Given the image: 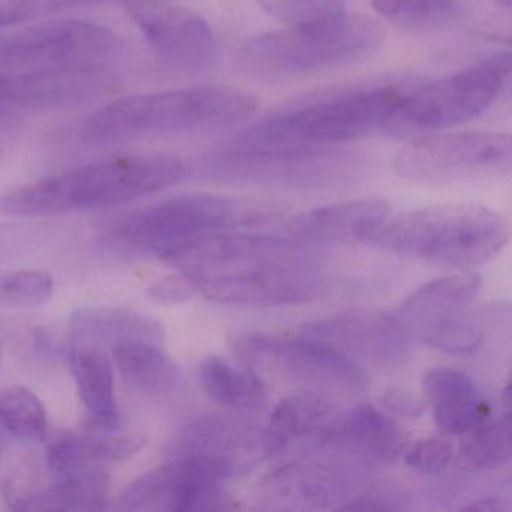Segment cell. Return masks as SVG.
I'll list each match as a JSON object with an SVG mask.
<instances>
[{
	"label": "cell",
	"instance_id": "74e56055",
	"mask_svg": "<svg viewBox=\"0 0 512 512\" xmlns=\"http://www.w3.org/2000/svg\"><path fill=\"white\" fill-rule=\"evenodd\" d=\"M193 281L184 274L170 275L152 284L149 295L161 304H181L196 295Z\"/></svg>",
	"mask_w": 512,
	"mask_h": 512
},
{
	"label": "cell",
	"instance_id": "e0dca14e",
	"mask_svg": "<svg viewBox=\"0 0 512 512\" xmlns=\"http://www.w3.org/2000/svg\"><path fill=\"white\" fill-rule=\"evenodd\" d=\"M481 289V278L475 274L437 278L419 287L401 305L395 316L410 337L425 344L455 323L466 319V310Z\"/></svg>",
	"mask_w": 512,
	"mask_h": 512
},
{
	"label": "cell",
	"instance_id": "4dcf8cb0",
	"mask_svg": "<svg viewBox=\"0 0 512 512\" xmlns=\"http://www.w3.org/2000/svg\"><path fill=\"white\" fill-rule=\"evenodd\" d=\"M0 424L11 436L41 442L49 433V418L40 398L25 386L0 391Z\"/></svg>",
	"mask_w": 512,
	"mask_h": 512
},
{
	"label": "cell",
	"instance_id": "d4e9b609",
	"mask_svg": "<svg viewBox=\"0 0 512 512\" xmlns=\"http://www.w3.org/2000/svg\"><path fill=\"white\" fill-rule=\"evenodd\" d=\"M70 368L82 403L103 430H115L119 421L112 364L103 350L94 346L73 347Z\"/></svg>",
	"mask_w": 512,
	"mask_h": 512
},
{
	"label": "cell",
	"instance_id": "5bb4252c",
	"mask_svg": "<svg viewBox=\"0 0 512 512\" xmlns=\"http://www.w3.org/2000/svg\"><path fill=\"white\" fill-rule=\"evenodd\" d=\"M128 19L158 59L181 73H203L217 61V40L205 19L169 0H125Z\"/></svg>",
	"mask_w": 512,
	"mask_h": 512
},
{
	"label": "cell",
	"instance_id": "7c38bea8",
	"mask_svg": "<svg viewBox=\"0 0 512 512\" xmlns=\"http://www.w3.org/2000/svg\"><path fill=\"white\" fill-rule=\"evenodd\" d=\"M508 76V53L490 56L479 64L409 91L395 124L445 130L472 121L494 103Z\"/></svg>",
	"mask_w": 512,
	"mask_h": 512
},
{
	"label": "cell",
	"instance_id": "7a4b0ae2",
	"mask_svg": "<svg viewBox=\"0 0 512 512\" xmlns=\"http://www.w3.org/2000/svg\"><path fill=\"white\" fill-rule=\"evenodd\" d=\"M190 173L181 157L121 155L38 179L0 197V214L50 217L119 205L172 187Z\"/></svg>",
	"mask_w": 512,
	"mask_h": 512
},
{
	"label": "cell",
	"instance_id": "484cf974",
	"mask_svg": "<svg viewBox=\"0 0 512 512\" xmlns=\"http://www.w3.org/2000/svg\"><path fill=\"white\" fill-rule=\"evenodd\" d=\"M113 358L125 383L134 391L161 395L181 385V371L160 343L125 341L113 346Z\"/></svg>",
	"mask_w": 512,
	"mask_h": 512
},
{
	"label": "cell",
	"instance_id": "ffe728a7",
	"mask_svg": "<svg viewBox=\"0 0 512 512\" xmlns=\"http://www.w3.org/2000/svg\"><path fill=\"white\" fill-rule=\"evenodd\" d=\"M389 211L391 208L383 200L335 203L296 215L284 229L287 236L307 245L362 242L388 218Z\"/></svg>",
	"mask_w": 512,
	"mask_h": 512
},
{
	"label": "cell",
	"instance_id": "52a82bcc",
	"mask_svg": "<svg viewBox=\"0 0 512 512\" xmlns=\"http://www.w3.org/2000/svg\"><path fill=\"white\" fill-rule=\"evenodd\" d=\"M364 160L334 146L248 148L227 145L202 161L212 181L260 187L322 190L356 178Z\"/></svg>",
	"mask_w": 512,
	"mask_h": 512
},
{
	"label": "cell",
	"instance_id": "9c48e42d",
	"mask_svg": "<svg viewBox=\"0 0 512 512\" xmlns=\"http://www.w3.org/2000/svg\"><path fill=\"white\" fill-rule=\"evenodd\" d=\"M121 52L119 35L85 20H52L0 35V67L11 70L104 68Z\"/></svg>",
	"mask_w": 512,
	"mask_h": 512
},
{
	"label": "cell",
	"instance_id": "e575fe53",
	"mask_svg": "<svg viewBox=\"0 0 512 512\" xmlns=\"http://www.w3.org/2000/svg\"><path fill=\"white\" fill-rule=\"evenodd\" d=\"M454 448L442 437H427L410 445L404 452V461L421 475H436L451 464Z\"/></svg>",
	"mask_w": 512,
	"mask_h": 512
},
{
	"label": "cell",
	"instance_id": "44dd1931",
	"mask_svg": "<svg viewBox=\"0 0 512 512\" xmlns=\"http://www.w3.org/2000/svg\"><path fill=\"white\" fill-rule=\"evenodd\" d=\"M269 499L292 508H335L350 497L349 482L335 467L310 461L287 463L262 482Z\"/></svg>",
	"mask_w": 512,
	"mask_h": 512
},
{
	"label": "cell",
	"instance_id": "4316f807",
	"mask_svg": "<svg viewBox=\"0 0 512 512\" xmlns=\"http://www.w3.org/2000/svg\"><path fill=\"white\" fill-rule=\"evenodd\" d=\"M199 370L206 394L217 403L244 412L265 406L268 391L253 370H238L215 355L203 358Z\"/></svg>",
	"mask_w": 512,
	"mask_h": 512
},
{
	"label": "cell",
	"instance_id": "1f68e13d",
	"mask_svg": "<svg viewBox=\"0 0 512 512\" xmlns=\"http://www.w3.org/2000/svg\"><path fill=\"white\" fill-rule=\"evenodd\" d=\"M4 496L8 505L17 511H100L107 508L104 497L62 484Z\"/></svg>",
	"mask_w": 512,
	"mask_h": 512
},
{
	"label": "cell",
	"instance_id": "83f0119b",
	"mask_svg": "<svg viewBox=\"0 0 512 512\" xmlns=\"http://www.w3.org/2000/svg\"><path fill=\"white\" fill-rule=\"evenodd\" d=\"M337 409L325 395L314 391H301L278 401L271 413V424L284 439L316 434L320 436L329 427Z\"/></svg>",
	"mask_w": 512,
	"mask_h": 512
},
{
	"label": "cell",
	"instance_id": "60d3db41",
	"mask_svg": "<svg viewBox=\"0 0 512 512\" xmlns=\"http://www.w3.org/2000/svg\"><path fill=\"white\" fill-rule=\"evenodd\" d=\"M115 2V0H37V14L52 13V11L68 10V8L83 7V5ZM125 2V0H119Z\"/></svg>",
	"mask_w": 512,
	"mask_h": 512
},
{
	"label": "cell",
	"instance_id": "f1b7e54d",
	"mask_svg": "<svg viewBox=\"0 0 512 512\" xmlns=\"http://www.w3.org/2000/svg\"><path fill=\"white\" fill-rule=\"evenodd\" d=\"M511 457V416L487 421L467 431L458 451V464L467 472L497 469Z\"/></svg>",
	"mask_w": 512,
	"mask_h": 512
},
{
	"label": "cell",
	"instance_id": "f35d334b",
	"mask_svg": "<svg viewBox=\"0 0 512 512\" xmlns=\"http://www.w3.org/2000/svg\"><path fill=\"white\" fill-rule=\"evenodd\" d=\"M37 14V0H0V31Z\"/></svg>",
	"mask_w": 512,
	"mask_h": 512
},
{
	"label": "cell",
	"instance_id": "f546056e",
	"mask_svg": "<svg viewBox=\"0 0 512 512\" xmlns=\"http://www.w3.org/2000/svg\"><path fill=\"white\" fill-rule=\"evenodd\" d=\"M371 7L383 20L407 32L442 28L460 10L457 0H371Z\"/></svg>",
	"mask_w": 512,
	"mask_h": 512
},
{
	"label": "cell",
	"instance_id": "b9f144b4",
	"mask_svg": "<svg viewBox=\"0 0 512 512\" xmlns=\"http://www.w3.org/2000/svg\"><path fill=\"white\" fill-rule=\"evenodd\" d=\"M466 511H496L506 512L511 509V503L508 499L499 496L481 497L473 500L469 505L463 506Z\"/></svg>",
	"mask_w": 512,
	"mask_h": 512
},
{
	"label": "cell",
	"instance_id": "ac0fdd59",
	"mask_svg": "<svg viewBox=\"0 0 512 512\" xmlns=\"http://www.w3.org/2000/svg\"><path fill=\"white\" fill-rule=\"evenodd\" d=\"M319 437L331 451L368 463H388L403 449L400 428L373 404H358L337 413Z\"/></svg>",
	"mask_w": 512,
	"mask_h": 512
},
{
	"label": "cell",
	"instance_id": "8d00e7d4",
	"mask_svg": "<svg viewBox=\"0 0 512 512\" xmlns=\"http://www.w3.org/2000/svg\"><path fill=\"white\" fill-rule=\"evenodd\" d=\"M406 508V496L394 487L371 488L367 493L359 494L356 497H349L340 509L350 511H397Z\"/></svg>",
	"mask_w": 512,
	"mask_h": 512
},
{
	"label": "cell",
	"instance_id": "d590c367",
	"mask_svg": "<svg viewBox=\"0 0 512 512\" xmlns=\"http://www.w3.org/2000/svg\"><path fill=\"white\" fill-rule=\"evenodd\" d=\"M484 343V335L469 320L455 323L451 328L437 335L428 346L449 353V355H472Z\"/></svg>",
	"mask_w": 512,
	"mask_h": 512
},
{
	"label": "cell",
	"instance_id": "277c9868",
	"mask_svg": "<svg viewBox=\"0 0 512 512\" xmlns=\"http://www.w3.org/2000/svg\"><path fill=\"white\" fill-rule=\"evenodd\" d=\"M409 91L367 85L325 92L287 107L233 140V146H334L368 136L397 121Z\"/></svg>",
	"mask_w": 512,
	"mask_h": 512
},
{
	"label": "cell",
	"instance_id": "4fadbf2b",
	"mask_svg": "<svg viewBox=\"0 0 512 512\" xmlns=\"http://www.w3.org/2000/svg\"><path fill=\"white\" fill-rule=\"evenodd\" d=\"M232 478L214 461L173 457L131 482L119 499L122 511L209 512L236 508L223 488Z\"/></svg>",
	"mask_w": 512,
	"mask_h": 512
},
{
	"label": "cell",
	"instance_id": "603a6c76",
	"mask_svg": "<svg viewBox=\"0 0 512 512\" xmlns=\"http://www.w3.org/2000/svg\"><path fill=\"white\" fill-rule=\"evenodd\" d=\"M47 466L56 484L107 499L109 472L91 436L61 433L47 448Z\"/></svg>",
	"mask_w": 512,
	"mask_h": 512
},
{
	"label": "cell",
	"instance_id": "5b68a950",
	"mask_svg": "<svg viewBox=\"0 0 512 512\" xmlns=\"http://www.w3.org/2000/svg\"><path fill=\"white\" fill-rule=\"evenodd\" d=\"M362 242L431 265L472 269L505 247L508 226L485 206H433L386 218Z\"/></svg>",
	"mask_w": 512,
	"mask_h": 512
},
{
	"label": "cell",
	"instance_id": "3957f363",
	"mask_svg": "<svg viewBox=\"0 0 512 512\" xmlns=\"http://www.w3.org/2000/svg\"><path fill=\"white\" fill-rule=\"evenodd\" d=\"M256 107L253 95L221 86L131 95L89 116L82 140L109 145L160 134L224 130L250 118Z\"/></svg>",
	"mask_w": 512,
	"mask_h": 512
},
{
	"label": "cell",
	"instance_id": "8992f818",
	"mask_svg": "<svg viewBox=\"0 0 512 512\" xmlns=\"http://www.w3.org/2000/svg\"><path fill=\"white\" fill-rule=\"evenodd\" d=\"M383 40L385 29L377 20L344 13L328 22L286 26L250 38L236 52L235 64L256 79H287L364 61Z\"/></svg>",
	"mask_w": 512,
	"mask_h": 512
},
{
	"label": "cell",
	"instance_id": "2e32d148",
	"mask_svg": "<svg viewBox=\"0 0 512 512\" xmlns=\"http://www.w3.org/2000/svg\"><path fill=\"white\" fill-rule=\"evenodd\" d=\"M301 335L328 344L344 355L382 367L409 356L412 337L397 316L377 311H347L302 326ZM353 359V358H352Z\"/></svg>",
	"mask_w": 512,
	"mask_h": 512
},
{
	"label": "cell",
	"instance_id": "7bdbcfd3",
	"mask_svg": "<svg viewBox=\"0 0 512 512\" xmlns=\"http://www.w3.org/2000/svg\"><path fill=\"white\" fill-rule=\"evenodd\" d=\"M497 4H499L500 7L509 8V5H511V0H497Z\"/></svg>",
	"mask_w": 512,
	"mask_h": 512
},
{
	"label": "cell",
	"instance_id": "7402d4cb",
	"mask_svg": "<svg viewBox=\"0 0 512 512\" xmlns=\"http://www.w3.org/2000/svg\"><path fill=\"white\" fill-rule=\"evenodd\" d=\"M425 395L433 410L436 427L445 434H466L490 419V404L476 383L461 371L433 368L422 380Z\"/></svg>",
	"mask_w": 512,
	"mask_h": 512
},
{
	"label": "cell",
	"instance_id": "8fae6325",
	"mask_svg": "<svg viewBox=\"0 0 512 512\" xmlns=\"http://www.w3.org/2000/svg\"><path fill=\"white\" fill-rule=\"evenodd\" d=\"M232 347L248 368L286 379L346 392L364 391L368 385L367 374L355 359L304 335L248 332L233 338Z\"/></svg>",
	"mask_w": 512,
	"mask_h": 512
},
{
	"label": "cell",
	"instance_id": "ba28073f",
	"mask_svg": "<svg viewBox=\"0 0 512 512\" xmlns=\"http://www.w3.org/2000/svg\"><path fill=\"white\" fill-rule=\"evenodd\" d=\"M257 211L239 200L215 194H182L125 217L115 236L130 248L157 257L200 236L256 220Z\"/></svg>",
	"mask_w": 512,
	"mask_h": 512
},
{
	"label": "cell",
	"instance_id": "6da1fadb",
	"mask_svg": "<svg viewBox=\"0 0 512 512\" xmlns=\"http://www.w3.org/2000/svg\"><path fill=\"white\" fill-rule=\"evenodd\" d=\"M218 304L287 307L325 295V272L307 244L290 236L215 232L160 257Z\"/></svg>",
	"mask_w": 512,
	"mask_h": 512
},
{
	"label": "cell",
	"instance_id": "cb8c5ba5",
	"mask_svg": "<svg viewBox=\"0 0 512 512\" xmlns=\"http://www.w3.org/2000/svg\"><path fill=\"white\" fill-rule=\"evenodd\" d=\"M71 332L86 343H125V341L164 340L158 320L127 308H82L71 317Z\"/></svg>",
	"mask_w": 512,
	"mask_h": 512
},
{
	"label": "cell",
	"instance_id": "836d02e7",
	"mask_svg": "<svg viewBox=\"0 0 512 512\" xmlns=\"http://www.w3.org/2000/svg\"><path fill=\"white\" fill-rule=\"evenodd\" d=\"M263 11L284 26H307L343 16L346 0H260Z\"/></svg>",
	"mask_w": 512,
	"mask_h": 512
},
{
	"label": "cell",
	"instance_id": "d6986e66",
	"mask_svg": "<svg viewBox=\"0 0 512 512\" xmlns=\"http://www.w3.org/2000/svg\"><path fill=\"white\" fill-rule=\"evenodd\" d=\"M97 80L85 70L0 73V116L29 109L67 106L94 97Z\"/></svg>",
	"mask_w": 512,
	"mask_h": 512
},
{
	"label": "cell",
	"instance_id": "ab89813d",
	"mask_svg": "<svg viewBox=\"0 0 512 512\" xmlns=\"http://www.w3.org/2000/svg\"><path fill=\"white\" fill-rule=\"evenodd\" d=\"M382 403L392 412L400 413V415L404 416H412V418H418L424 412V404L415 395L403 391V389H389L383 395Z\"/></svg>",
	"mask_w": 512,
	"mask_h": 512
},
{
	"label": "cell",
	"instance_id": "9a60e30c",
	"mask_svg": "<svg viewBox=\"0 0 512 512\" xmlns=\"http://www.w3.org/2000/svg\"><path fill=\"white\" fill-rule=\"evenodd\" d=\"M287 440L271 427L241 419L202 416L179 431L173 457L214 461L230 476L244 475L286 448Z\"/></svg>",
	"mask_w": 512,
	"mask_h": 512
},
{
	"label": "cell",
	"instance_id": "d6a6232c",
	"mask_svg": "<svg viewBox=\"0 0 512 512\" xmlns=\"http://www.w3.org/2000/svg\"><path fill=\"white\" fill-rule=\"evenodd\" d=\"M52 275L43 271H19L0 274V307L35 308L53 295Z\"/></svg>",
	"mask_w": 512,
	"mask_h": 512
},
{
	"label": "cell",
	"instance_id": "30bf717a",
	"mask_svg": "<svg viewBox=\"0 0 512 512\" xmlns=\"http://www.w3.org/2000/svg\"><path fill=\"white\" fill-rule=\"evenodd\" d=\"M511 163V137L502 133L434 134L413 140L392 160V172L415 184H448L496 175Z\"/></svg>",
	"mask_w": 512,
	"mask_h": 512
}]
</instances>
